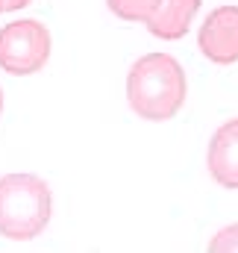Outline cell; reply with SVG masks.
<instances>
[{
	"mask_svg": "<svg viewBox=\"0 0 238 253\" xmlns=\"http://www.w3.org/2000/svg\"><path fill=\"white\" fill-rule=\"evenodd\" d=\"M188 80L171 53H147L126 74V103L141 121H171L185 106Z\"/></svg>",
	"mask_w": 238,
	"mask_h": 253,
	"instance_id": "1",
	"label": "cell"
},
{
	"mask_svg": "<svg viewBox=\"0 0 238 253\" xmlns=\"http://www.w3.org/2000/svg\"><path fill=\"white\" fill-rule=\"evenodd\" d=\"M53 215L50 186L36 174L0 177V236L9 242H33Z\"/></svg>",
	"mask_w": 238,
	"mask_h": 253,
	"instance_id": "2",
	"label": "cell"
},
{
	"mask_svg": "<svg viewBox=\"0 0 238 253\" xmlns=\"http://www.w3.org/2000/svg\"><path fill=\"white\" fill-rule=\"evenodd\" d=\"M50 30L36 18L9 21L0 30V68L12 77L39 74L50 59Z\"/></svg>",
	"mask_w": 238,
	"mask_h": 253,
	"instance_id": "3",
	"label": "cell"
},
{
	"mask_svg": "<svg viewBox=\"0 0 238 253\" xmlns=\"http://www.w3.org/2000/svg\"><path fill=\"white\" fill-rule=\"evenodd\" d=\"M200 53L215 65L238 62V6H218L200 24L197 33Z\"/></svg>",
	"mask_w": 238,
	"mask_h": 253,
	"instance_id": "4",
	"label": "cell"
},
{
	"mask_svg": "<svg viewBox=\"0 0 238 253\" xmlns=\"http://www.w3.org/2000/svg\"><path fill=\"white\" fill-rule=\"evenodd\" d=\"M209 177L227 191H238V118L215 129L206 147Z\"/></svg>",
	"mask_w": 238,
	"mask_h": 253,
	"instance_id": "5",
	"label": "cell"
},
{
	"mask_svg": "<svg viewBox=\"0 0 238 253\" xmlns=\"http://www.w3.org/2000/svg\"><path fill=\"white\" fill-rule=\"evenodd\" d=\"M203 0H156L150 18L144 21L150 36L162 39V42H177L188 33L194 15L200 12Z\"/></svg>",
	"mask_w": 238,
	"mask_h": 253,
	"instance_id": "6",
	"label": "cell"
},
{
	"mask_svg": "<svg viewBox=\"0 0 238 253\" xmlns=\"http://www.w3.org/2000/svg\"><path fill=\"white\" fill-rule=\"evenodd\" d=\"M109 12L118 15L120 21H132V24H144L156 6V0H106Z\"/></svg>",
	"mask_w": 238,
	"mask_h": 253,
	"instance_id": "7",
	"label": "cell"
},
{
	"mask_svg": "<svg viewBox=\"0 0 238 253\" xmlns=\"http://www.w3.org/2000/svg\"><path fill=\"white\" fill-rule=\"evenodd\" d=\"M212 253H238V224L224 227L221 233H215V239L209 242Z\"/></svg>",
	"mask_w": 238,
	"mask_h": 253,
	"instance_id": "8",
	"label": "cell"
},
{
	"mask_svg": "<svg viewBox=\"0 0 238 253\" xmlns=\"http://www.w3.org/2000/svg\"><path fill=\"white\" fill-rule=\"evenodd\" d=\"M33 0H3V12H18L24 6H30Z\"/></svg>",
	"mask_w": 238,
	"mask_h": 253,
	"instance_id": "9",
	"label": "cell"
},
{
	"mask_svg": "<svg viewBox=\"0 0 238 253\" xmlns=\"http://www.w3.org/2000/svg\"><path fill=\"white\" fill-rule=\"evenodd\" d=\"M0 112H3V88H0Z\"/></svg>",
	"mask_w": 238,
	"mask_h": 253,
	"instance_id": "10",
	"label": "cell"
},
{
	"mask_svg": "<svg viewBox=\"0 0 238 253\" xmlns=\"http://www.w3.org/2000/svg\"><path fill=\"white\" fill-rule=\"evenodd\" d=\"M0 12H3V0H0Z\"/></svg>",
	"mask_w": 238,
	"mask_h": 253,
	"instance_id": "11",
	"label": "cell"
}]
</instances>
